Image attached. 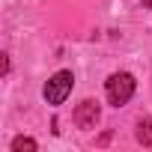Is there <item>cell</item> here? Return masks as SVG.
<instances>
[{
    "mask_svg": "<svg viewBox=\"0 0 152 152\" xmlns=\"http://www.w3.org/2000/svg\"><path fill=\"white\" fill-rule=\"evenodd\" d=\"M134 90H137V81H134V75H128V72H116V75H110L107 84H104L107 102H110L113 107L128 104L131 96H134Z\"/></svg>",
    "mask_w": 152,
    "mask_h": 152,
    "instance_id": "6da1fadb",
    "label": "cell"
},
{
    "mask_svg": "<svg viewBox=\"0 0 152 152\" xmlns=\"http://www.w3.org/2000/svg\"><path fill=\"white\" fill-rule=\"evenodd\" d=\"M72 87H75V75H72L69 69H60L57 75H51V81L45 84V102L54 104V107L63 104V102L69 99Z\"/></svg>",
    "mask_w": 152,
    "mask_h": 152,
    "instance_id": "7a4b0ae2",
    "label": "cell"
},
{
    "mask_svg": "<svg viewBox=\"0 0 152 152\" xmlns=\"http://www.w3.org/2000/svg\"><path fill=\"white\" fill-rule=\"evenodd\" d=\"M99 116H102V107L93 99H84L78 107H75V125H78V128H96Z\"/></svg>",
    "mask_w": 152,
    "mask_h": 152,
    "instance_id": "3957f363",
    "label": "cell"
},
{
    "mask_svg": "<svg viewBox=\"0 0 152 152\" xmlns=\"http://www.w3.org/2000/svg\"><path fill=\"white\" fill-rule=\"evenodd\" d=\"M24 149H27V152H36V149H39V143H36L33 137H24V134H18V137L12 140V152H24Z\"/></svg>",
    "mask_w": 152,
    "mask_h": 152,
    "instance_id": "277c9868",
    "label": "cell"
},
{
    "mask_svg": "<svg viewBox=\"0 0 152 152\" xmlns=\"http://www.w3.org/2000/svg\"><path fill=\"white\" fill-rule=\"evenodd\" d=\"M137 143L152 146V119H140V125H137Z\"/></svg>",
    "mask_w": 152,
    "mask_h": 152,
    "instance_id": "5b68a950",
    "label": "cell"
},
{
    "mask_svg": "<svg viewBox=\"0 0 152 152\" xmlns=\"http://www.w3.org/2000/svg\"><path fill=\"white\" fill-rule=\"evenodd\" d=\"M143 6H146V9H152V0H143Z\"/></svg>",
    "mask_w": 152,
    "mask_h": 152,
    "instance_id": "8992f818",
    "label": "cell"
}]
</instances>
